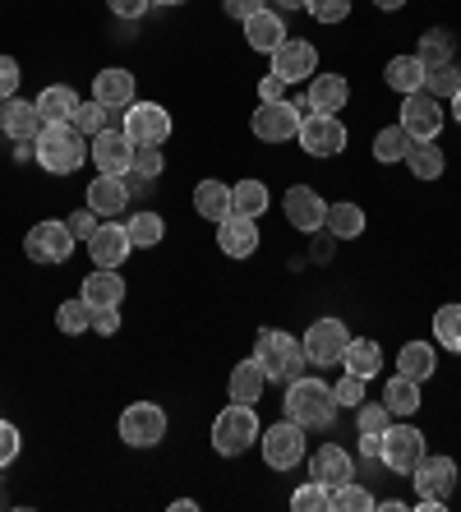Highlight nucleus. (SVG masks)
Masks as SVG:
<instances>
[{"label": "nucleus", "mask_w": 461, "mask_h": 512, "mask_svg": "<svg viewBox=\"0 0 461 512\" xmlns=\"http://www.w3.org/2000/svg\"><path fill=\"white\" fill-rule=\"evenodd\" d=\"M88 333H97V337L120 333V305H107V310H93V323H88Z\"/></svg>", "instance_id": "nucleus-52"}, {"label": "nucleus", "mask_w": 461, "mask_h": 512, "mask_svg": "<svg viewBox=\"0 0 461 512\" xmlns=\"http://www.w3.org/2000/svg\"><path fill=\"white\" fill-rule=\"evenodd\" d=\"M259 448L272 471H291V466L305 462V429L296 420H277V425H268L259 434Z\"/></svg>", "instance_id": "nucleus-5"}, {"label": "nucleus", "mask_w": 461, "mask_h": 512, "mask_svg": "<svg viewBox=\"0 0 461 512\" xmlns=\"http://www.w3.org/2000/svg\"><path fill=\"white\" fill-rule=\"evenodd\" d=\"M411 143H415V139L402 130V125H388V130L374 134V157H379V162H406Z\"/></svg>", "instance_id": "nucleus-40"}, {"label": "nucleus", "mask_w": 461, "mask_h": 512, "mask_svg": "<svg viewBox=\"0 0 461 512\" xmlns=\"http://www.w3.org/2000/svg\"><path fill=\"white\" fill-rule=\"evenodd\" d=\"M263 388H268V374H263V365H259L254 356L240 360L236 370H231V383H226V393H231V402H245V406L259 402Z\"/></svg>", "instance_id": "nucleus-29"}, {"label": "nucleus", "mask_w": 461, "mask_h": 512, "mask_svg": "<svg viewBox=\"0 0 461 512\" xmlns=\"http://www.w3.org/2000/svg\"><path fill=\"white\" fill-rule=\"evenodd\" d=\"M19 448H24V439H19V429L10 425V420H0V471L19 457Z\"/></svg>", "instance_id": "nucleus-50"}, {"label": "nucleus", "mask_w": 461, "mask_h": 512, "mask_svg": "<svg viewBox=\"0 0 461 512\" xmlns=\"http://www.w3.org/2000/svg\"><path fill=\"white\" fill-rule=\"evenodd\" d=\"M79 296L88 300L93 310H107V305H120V300H125V282H120L116 268H97V273L83 277Z\"/></svg>", "instance_id": "nucleus-26"}, {"label": "nucleus", "mask_w": 461, "mask_h": 512, "mask_svg": "<svg viewBox=\"0 0 461 512\" xmlns=\"http://www.w3.org/2000/svg\"><path fill=\"white\" fill-rule=\"evenodd\" d=\"M355 425H360V434H383L392 425V411L383 402H360L355 406Z\"/></svg>", "instance_id": "nucleus-46"}, {"label": "nucleus", "mask_w": 461, "mask_h": 512, "mask_svg": "<svg viewBox=\"0 0 461 512\" xmlns=\"http://www.w3.org/2000/svg\"><path fill=\"white\" fill-rule=\"evenodd\" d=\"M346 342H351V333H346L342 319H319V323H309V333L300 346H305L309 365H342Z\"/></svg>", "instance_id": "nucleus-13"}, {"label": "nucleus", "mask_w": 461, "mask_h": 512, "mask_svg": "<svg viewBox=\"0 0 461 512\" xmlns=\"http://www.w3.org/2000/svg\"><path fill=\"white\" fill-rule=\"evenodd\" d=\"M166 439V411L157 402H134L120 411V443L130 448H157Z\"/></svg>", "instance_id": "nucleus-6"}, {"label": "nucleus", "mask_w": 461, "mask_h": 512, "mask_svg": "<svg viewBox=\"0 0 461 512\" xmlns=\"http://www.w3.org/2000/svg\"><path fill=\"white\" fill-rule=\"evenodd\" d=\"M397 125H402L415 143L438 139V130H443V107H438V97H429L425 88H420V93H406L402 97V120H397Z\"/></svg>", "instance_id": "nucleus-14"}, {"label": "nucleus", "mask_w": 461, "mask_h": 512, "mask_svg": "<svg viewBox=\"0 0 461 512\" xmlns=\"http://www.w3.org/2000/svg\"><path fill=\"white\" fill-rule=\"evenodd\" d=\"M452 120H457V125H461V88H457V93H452Z\"/></svg>", "instance_id": "nucleus-59"}, {"label": "nucleus", "mask_w": 461, "mask_h": 512, "mask_svg": "<svg viewBox=\"0 0 461 512\" xmlns=\"http://www.w3.org/2000/svg\"><path fill=\"white\" fill-rule=\"evenodd\" d=\"M33 157L51 176H74L83 167L88 148H83V134L74 125H42V134L33 139Z\"/></svg>", "instance_id": "nucleus-3"}, {"label": "nucleus", "mask_w": 461, "mask_h": 512, "mask_svg": "<svg viewBox=\"0 0 461 512\" xmlns=\"http://www.w3.org/2000/svg\"><path fill=\"white\" fill-rule=\"evenodd\" d=\"M134 171H139V176H148V180L162 176V171H166L162 148H157V143H139V148H134Z\"/></svg>", "instance_id": "nucleus-47"}, {"label": "nucleus", "mask_w": 461, "mask_h": 512, "mask_svg": "<svg viewBox=\"0 0 461 512\" xmlns=\"http://www.w3.org/2000/svg\"><path fill=\"white\" fill-rule=\"evenodd\" d=\"M19 79H24V74H19V60H14V56H0V97H5V102L19 93Z\"/></svg>", "instance_id": "nucleus-53"}, {"label": "nucleus", "mask_w": 461, "mask_h": 512, "mask_svg": "<svg viewBox=\"0 0 461 512\" xmlns=\"http://www.w3.org/2000/svg\"><path fill=\"white\" fill-rule=\"evenodd\" d=\"M0 116H5V97H0Z\"/></svg>", "instance_id": "nucleus-62"}, {"label": "nucleus", "mask_w": 461, "mask_h": 512, "mask_svg": "<svg viewBox=\"0 0 461 512\" xmlns=\"http://www.w3.org/2000/svg\"><path fill=\"white\" fill-rule=\"evenodd\" d=\"M452 47H457V37L448 33V28H429L425 37H420V47H415V56H420V65H443V60H452Z\"/></svg>", "instance_id": "nucleus-39"}, {"label": "nucleus", "mask_w": 461, "mask_h": 512, "mask_svg": "<svg viewBox=\"0 0 461 512\" xmlns=\"http://www.w3.org/2000/svg\"><path fill=\"white\" fill-rule=\"evenodd\" d=\"M125 231H130V240H134V250H153L157 240L166 236V222L157 213H134L130 222H125Z\"/></svg>", "instance_id": "nucleus-44"}, {"label": "nucleus", "mask_w": 461, "mask_h": 512, "mask_svg": "<svg viewBox=\"0 0 461 512\" xmlns=\"http://www.w3.org/2000/svg\"><path fill=\"white\" fill-rule=\"evenodd\" d=\"M24 254L33 263H65L74 254V236L65 222H37L24 236Z\"/></svg>", "instance_id": "nucleus-15"}, {"label": "nucleus", "mask_w": 461, "mask_h": 512, "mask_svg": "<svg viewBox=\"0 0 461 512\" xmlns=\"http://www.w3.org/2000/svg\"><path fill=\"white\" fill-rule=\"evenodd\" d=\"M383 79H388V88L392 93H420L425 88V65H420V56H392L388 60V70H383Z\"/></svg>", "instance_id": "nucleus-31"}, {"label": "nucleus", "mask_w": 461, "mask_h": 512, "mask_svg": "<svg viewBox=\"0 0 461 512\" xmlns=\"http://www.w3.org/2000/svg\"><path fill=\"white\" fill-rule=\"evenodd\" d=\"M217 250L226 259H249V254L259 250V227H254V217H222L217 222Z\"/></svg>", "instance_id": "nucleus-19"}, {"label": "nucleus", "mask_w": 461, "mask_h": 512, "mask_svg": "<svg viewBox=\"0 0 461 512\" xmlns=\"http://www.w3.org/2000/svg\"><path fill=\"white\" fill-rule=\"evenodd\" d=\"M286 420H296L300 429H328L337 420V393H332V383L323 379H291L286 383V402H282Z\"/></svg>", "instance_id": "nucleus-1"}, {"label": "nucleus", "mask_w": 461, "mask_h": 512, "mask_svg": "<svg viewBox=\"0 0 461 512\" xmlns=\"http://www.w3.org/2000/svg\"><path fill=\"white\" fill-rule=\"evenodd\" d=\"M374 5H379V10H388V14H392V10H402L406 0H374Z\"/></svg>", "instance_id": "nucleus-58"}, {"label": "nucleus", "mask_w": 461, "mask_h": 512, "mask_svg": "<svg viewBox=\"0 0 461 512\" xmlns=\"http://www.w3.org/2000/svg\"><path fill=\"white\" fill-rule=\"evenodd\" d=\"M65 227H70V236H74V240H88L97 227H102V222H97V213H93V208H79V213H70V217H65Z\"/></svg>", "instance_id": "nucleus-51"}, {"label": "nucleus", "mask_w": 461, "mask_h": 512, "mask_svg": "<svg viewBox=\"0 0 461 512\" xmlns=\"http://www.w3.org/2000/svg\"><path fill=\"white\" fill-rule=\"evenodd\" d=\"M130 185H125V176H102L97 171V180L88 185V208H93L97 217H120L125 208H130Z\"/></svg>", "instance_id": "nucleus-21"}, {"label": "nucleus", "mask_w": 461, "mask_h": 512, "mask_svg": "<svg viewBox=\"0 0 461 512\" xmlns=\"http://www.w3.org/2000/svg\"><path fill=\"white\" fill-rule=\"evenodd\" d=\"M355 476V462L346 448H337V443H323L319 453L309 457V480H319V485H342V480Z\"/></svg>", "instance_id": "nucleus-22"}, {"label": "nucleus", "mask_w": 461, "mask_h": 512, "mask_svg": "<svg viewBox=\"0 0 461 512\" xmlns=\"http://www.w3.org/2000/svg\"><path fill=\"white\" fill-rule=\"evenodd\" d=\"M305 10L314 24H342L346 14H351V0H309Z\"/></svg>", "instance_id": "nucleus-48"}, {"label": "nucleus", "mask_w": 461, "mask_h": 512, "mask_svg": "<svg viewBox=\"0 0 461 512\" xmlns=\"http://www.w3.org/2000/svg\"><path fill=\"white\" fill-rule=\"evenodd\" d=\"M245 42L254 51H277L286 42V24H282V14H272V10H259V14H249L245 19Z\"/></svg>", "instance_id": "nucleus-28"}, {"label": "nucleus", "mask_w": 461, "mask_h": 512, "mask_svg": "<svg viewBox=\"0 0 461 512\" xmlns=\"http://www.w3.org/2000/svg\"><path fill=\"white\" fill-rule=\"evenodd\" d=\"M411 476H415V499H448L452 485H457V462L443 453H425Z\"/></svg>", "instance_id": "nucleus-16"}, {"label": "nucleus", "mask_w": 461, "mask_h": 512, "mask_svg": "<svg viewBox=\"0 0 461 512\" xmlns=\"http://www.w3.org/2000/svg\"><path fill=\"white\" fill-rule=\"evenodd\" d=\"M88 323H93V305L83 296H74V300H65L56 310V328L65 337H79V333H88Z\"/></svg>", "instance_id": "nucleus-42"}, {"label": "nucleus", "mask_w": 461, "mask_h": 512, "mask_svg": "<svg viewBox=\"0 0 461 512\" xmlns=\"http://www.w3.org/2000/svg\"><path fill=\"white\" fill-rule=\"evenodd\" d=\"M259 434H263V425L254 416V406H245V402L222 406V416L213 420V448L222 457H240L245 448L259 443Z\"/></svg>", "instance_id": "nucleus-4"}, {"label": "nucleus", "mask_w": 461, "mask_h": 512, "mask_svg": "<svg viewBox=\"0 0 461 512\" xmlns=\"http://www.w3.org/2000/svg\"><path fill=\"white\" fill-rule=\"evenodd\" d=\"M272 74H277L282 84H305V79H314V74H319V51H314V42L286 37L282 47L272 51Z\"/></svg>", "instance_id": "nucleus-12"}, {"label": "nucleus", "mask_w": 461, "mask_h": 512, "mask_svg": "<svg viewBox=\"0 0 461 512\" xmlns=\"http://www.w3.org/2000/svg\"><path fill=\"white\" fill-rule=\"evenodd\" d=\"M305 102H309V111H328V116H337V111L351 102V84H346L342 74H314Z\"/></svg>", "instance_id": "nucleus-23"}, {"label": "nucleus", "mask_w": 461, "mask_h": 512, "mask_svg": "<svg viewBox=\"0 0 461 512\" xmlns=\"http://www.w3.org/2000/svg\"><path fill=\"white\" fill-rule=\"evenodd\" d=\"M291 508L296 512H328L332 508V489L319 485V480H309V485H300L296 494H291Z\"/></svg>", "instance_id": "nucleus-45"}, {"label": "nucleus", "mask_w": 461, "mask_h": 512, "mask_svg": "<svg viewBox=\"0 0 461 512\" xmlns=\"http://www.w3.org/2000/svg\"><path fill=\"white\" fill-rule=\"evenodd\" d=\"M374 508H379V499L365 485H355V476L332 485V512H374Z\"/></svg>", "instance_id": "nucleus-38"}, {"label": "nucleus", "mask_w": 461, "mask_h": 512, "mask_svg": "<svg viewBox=\"0 0 461 512\" xmlns=\"http://www.w3.org/2000/svg\"><path fill=\"white\" fill-rule=\"evenodd\" d=\"M328 236L332 240H355L365 236V208L360 203H328Z\"/></svg>", "instance_id": "nucleus-33"}, {"label": "nucleus", "mask_w": 461, "mask_h": 512, "mask_svg": "<svg viewBox=\"0 0 461 512\" xmlns=\"http://www.w3.org/2000/svg\"><path fill=\"white\" fill-rule=\"evenodd\" d=\"M120 111H111V107H102V102H97V97H88V102H79V107H74V130L79 134H102V130H111V125H120Z\"/></svg>", "instance_id": "nucleus-36"}, {"label": "nucleus", "mask_w": 461, "mask_h": 512, "mask_svg": "<svg viewBox=\"0 0 461 512\" xmlns=\"http://www.w3.org/2000/svg\"><path fill=\"white\" fill-rule=\"evenodd\" d=\"M148 5H153V0H107V10L116 14V19H143Z\"/></svg>", "instance_id": "nucleus-54"}, {"label": "nucleus", "mask_w": 461, "mask_h": 512, "mask_svg": "<svg viewBox=\"0 0 461 512\" xmlns=\"http://www.w3.org/2000/svg\"><path fill=\"white\" fill-rule=\"evenodd\" d=\"M383 406H388L392 416H415L420 411V383L406 379V374H392L383 383Z\"/></svg>", "instance_id": "nucleus-34"}, {"label": "nucleus", "mask_w": 461, "mask_h": 512, "mask_svg": "<svg viewBox=\"0 0 461 512\" xmlns=\"http://www.w3.org/2000/svg\"><path fill=\"white\" fill-rule=\"evenodd\" d=\"M120 130L130 134L134 148H139V143H157V148H162V143L171 139V111L157 107V102H130Z\"/></svg>", "instance_id": "nucleus-10"}, {"label": "nucleus", "mask_w": 461, "mask_h": 512, "mask_svg": "<svg viewBox=\"0 0 461 512\" xmlns=\"http://www.w3.org/2000/svg\"><path fill=\"white\" fill-rule=\"evenodd\" d=\"M153 5H185V0H153Z\"/></svg>", "instance_id": "nucleus-61"}, {"label": "nucleus", "mask_w": 461, "mask_h": 512, "mask_svg": "<svg viewBox=\"0 0 461 512\" xmlns=\"http://www.w3.org/2000/svg\"><path fill=\"white\" fill-rule=\"evenodd\" d=\"M286 84L277 79V74H268V79H259V102H282Z\"/></svg>", "instance_id": "nucleus-56"}, {"label": "nucleus", "mask_w": 461, "mask_h": 512, "mask_svg": "<svg viewBox=\"0 0 461 512\" xmlns=\"http://www.w3.org/2000/svg\"><path fill=\"white\" fill-rule=\"evenodd\" d=\"M434 370H438V356L429 342H406L397 351V374H406V379L425 383V379H434Z\"/></svg>", "instance_id": "nucleus-32"}, {"label": "nucleus", "mask_w": 461, "mask_h": 512, "mask_svg": "<svg viewBox=\"0 0 461 512\" xmlns=\"http://www.w3.org/2000/svg\"><path fill=\"white\" fill-rule=\"evenodd\" d=\"M443 503H448V499H415V508H420V512H443Z\"/></svg>", "instance_id": "nucleus-57"}, {"label": "nucleus", "mask_w": 461, "mask_h": 512, "mask_svg": "<svg viewBox=\"0 0 461 512\" xmlns=\"http://www.w3.org/2000/svg\"><path fill=\"white\" fill-rule=\"evenodd\" d=\"M332 393H337V406H360L365 402V379L360 374H342L332 383Z\"/></svg>", "instance_id": "nucleus-49"}, {"label": "nucleus", "mask_w": 461, "mask_h": 512, "mask_svg": "<svg viewBox=\"0 0 461 512\" xmlns=\"http://www.w3.org/2000/svg\"><path fill=\"white\" fill-rule=\"evenodd\" d=\"M461 88V65L457 60H443V65H429L425 70V93L429 97H438V102H443V97H452Z\"/></svg>", "instance_id": "nucleus-41"}, {"label": "nucleus", "mask_w": 461, "mask_h": 512, "mask_svg": "<svg viewBox=\"0 0 461 512\" xmlns=\"http://www.w3.org/2000/svg\"><path fill=\"white\" fill-rule=\"evenodd\" d=\"M277 5H282V10H305L309 0H277Z\"/></svg>", "instance_id": "nucleus-60"}, {"label": "nucleus", "mask_w": 461, "mask_h": 512, "mask_svg": "<svg viewBox=\"0 0 461 512\" xmlns=\"http://www.w3.org/2000/svg\"><path fill=\"white\" fill-rule=\"evenodd\" d=\"M434 342L443 346V351H457L461 356V305H443V310L434 314Z\"/></svg>", "instance_id": "nucleus-43"}, {"label": "nucleus", "mask_w": 461, "mask_h": 512, "mask_svg": "<svg viewBox=\"0 0 461 512\" xmlns=\"http://www.w3.org/2000/svg\"><path fill=\"white\" fill-rule=\"evenodd\" d=\"M342 370L346 374H360V379H379V370H383V346L374 342V337H351L346 342V351H342Z\"/></svg>", "instance_id": "nucleus-25"}, {"label": "nucleus", "mask_w": 461, "mask_h": 512, "mask_svg": "<svg viewBox=\"0 0 461 512\" xmlns=\"http://www.w3.org/2000/svg\"><path fill=\"white\" fill-rule=\"evenodd\" d=\"M420 457H425V434L415 425H388L383 429V453L379 462L388 466V471H397V476H411L415 466H420Z\"/></svg>", "instance_id": "nucleus-8"}, {"label": "nucleus", "mask_w": 461, "mask_h": 512, "mask_svg": "<svg viewBox=\"0 0 461 512\" xmlns=\"http://www.w3.org/2000/svg\"><path fill=\"white\" fill-rule=\"evenodd\" d=\"M254 360L263 365L268 383H291L305 374V346L282 328H263L259 342H254Z\"/></svg>", "instance_id": "nucleus-2"}, {"label": "nucleus", "mask_w": 461, "mask_h": 512, "mask_svg": "<svg viewBox=\"0 0 461 512\" xmlns=\"http://www.w3.org/2000/svg\"><path fill=\"white\" fill-rule=\"evenodd\" d=\"M134 93H139V84H134V74H130V70H120V65H111V70L93 74V97L102 102V107L125 111L130 102H139Z\"/></svg>", "instance_id": "nucleus-20"}, {"label": "nucleus", "mask_w": 461, "mask_h": 512, "mask_svg": "<svg viewBox=\"0 0 461 512\" xmlns=\"http://www.w3.org/2000/svg\"><path fill=\"white\" fill-rule=\"evenodd\" d=\"M282 208H286V222H291L296 231H319L323 222H328V203L309 190V185H291L286 199H282Z\"/></svg>", "instance_id": "nucleus-18"}, {"label": "nucleus", "mask_w": 461, "mask_h": 512, "mask_svg": "<svg viewBox=\"0 0 461 512\" xmlns=\"http://www.w3.org/2000/svg\"><path fill=\"white\" fill-rule=\"evenodd\" d=\"M33 102H37L42 125H70L74 107H79V93H74V88H65V84H51V88H42Z\"/></svg>", "instance_id": "nucleus-27"}, {"label": "nucleus", "mask_w": 461, "mask_h": 512, "mask_svg": "<svg viewBox=\"0 0 461 512\" xmlns=\"http://www.w3.org/2000/svg\"><path fill=\"white\" fill-rule=\"evenodd\" d=\"M88 157H93V167L102 171V176H130V171H134V143H130V134L120 130V125L93 134Z\"/></svg>", "instance_id": "nucleus-11"}, {"label": "nucleus", "mask_w": 461, "mask_h": 512, "mask_svg": "<svg viewBox=\"0 0 461 512\" xmlns=\"http://www.w3.org/2000/svg\"><path fill=\"white\" fill-rule=\"evenodd\" d=\"M300 111L305 107H296V102H259V111L249 116V130H254V139H263V143H286V139H296L300 134Z\"/></svg>", "instance_id": "nucleus-7"}, {"label": "nucleus", "mask_w": 461, "mask_h": 512, "mask_svg": "<svg viewBox=\"0 0 461 512\" xmlns=\"http://www.w3.org/2000/svg\"><path fill=\"white\" fill-rule=\"evenodd\" d=\"M406 167H411L415 180H438V176H443V167H448V157H443V148H438L434 139H425V143H411Z\"/></svg>", "instance_id": "nucleus-35"}, {"label": "nucleus", "mask_w": 461, "mask_h": 512, "mask_svg": "<svg viewBox=\"0 0 461 512\" xmlns=\"http://www.w3.org/2000/svg\"><path fill=\"white\" fill-rule=\"evenodd\" d=\"M83 245H88V259H93L97 268H120V263L130 259V250H134L130 231L116 227V222H102V227L83 240Z\"/></svg>", "instance_id": "nucleus-17"}, {"label": "nucleus", "mask_w": 461, "mask_h": 512, "mask_svg": "<svg viewBox=\"0 0 461 512\" xmlns=\"http://www.w3.org/2000/svg\"><path fill=\"white\" fill-rule=\"evenodd\" d=\"M194 213L208 217V222L231 217V185H222V180H199V185H194Z\"/></svg>", "instance_id": "nucleus-30"}, {"label": "nucleus", "mask_w": 461, "mask_h": 512, "mask_svg": "<svg viewBox=\"0 0 461 512\" xmlns=\"http://www.w3.org/2000/svg\"><path fill=\"white\" fill-rule=\"evenodd\" d=\"M0 130L10 134L14 143H33L37 134H42V116H37V102L10 97V102H5V116H0Z\"/></svg>", "instance_id": "nucleus-24"}, {"label": "nucleus", "mask_w": 461, "mask_h": 512, "mask_svg": "<svg viewBox=\"0 0 461 512\" xmlns=\"http://www.w3.org/2000/svg\"><path fill=\"white\" fill-rule=\"evenodd\" d=\"M296 143L309 157H337L346 148V125L337 116H328V111H309V116L300 120Z\"/></svg>", "instance_id": "nucleus-9"}, {"label": "nucleus", "mask_w": 461, "mask_h": 512, "mask_svg": "<svg viewBox=\"0 0 461 512\" xmlns=\"http://www.w3.org/2000/svg\"><path fill=\"white\" fill-rule=\"evenodd\" d=\"M222 10L231 14V19H240L245 24L249 14H259V10H268V0H222Z\"/></svg>", "instance_id": "nucleus-55"}, {"label": "nucleus", "mask_w": 461, "mask_h": 512, "mask_svg": "<svg viewBox=\"0 0 461 512\" xmlns=\"http://www.w3.org/2000/svg\"><path fill=\"white\" fill-rule=\"evenodd\" d=\"M231 213L263 217L268 213V185H263V180H240V185H231Z\"/></svg>", "instance_id": "nucleus-37"}]
</instances>
